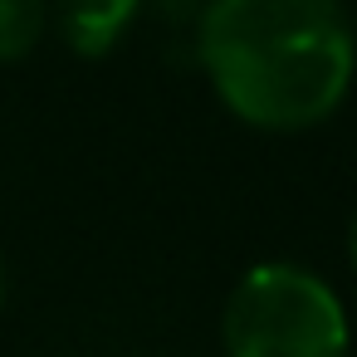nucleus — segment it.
Returning a JSON list of instances; mask_svg holds the SVG:
<instances>
[{"instance_id":"1","label":"nucleus","mask_w":357,"mask_h":357,"mask_svg":"<svg viewBox=\"0 0 357 357\" xmlns=\"http://www.w3.org/2000/svg\"><path fill=\"white\" fill-rule=\"evenodd\" d=\"M196 54L240 123L303 132L347 98L357 35L342 0H206Z\"/></svg>"},{"instance_id":"2","label":"nucleus","mask_w":357,"mask_h":357,"mask_svg":"<svg viewBox=\"0 0 357 357\" xmlns=\"http://www.w3.org/2000/svg\"><path fill=\"white\" fill-rule=\"evenodd\" d=\"M342 298L298 264H255L225 303L230 357H347Z\"/></svg>"},{"instance_id":"3","label":"nucleus","mask_w":357,"mask_h":357,"mask_svg":"<svg viewBox=\"0 0 357 357\" xmlns=\"http://www.w3.org/2000/svg\"><path fill=\"white\" fill-rule=\"evenodd\" d=\"M137 10H142V0H54L59 35L84 59L113 54L118 40L128 35V25L137 20Z\"/></svg>"},{"instance_id":"4","label":"nucleus","mask_w":357,"mask_h":357,"mask_svg":"<svg viewBox=\"0 0 357 357\" xmlns=\"http://www.w3.org/2000/svg\"><path fill=\"white\" fill-rule=\"evenodd\" d=\"M50 25V0H0V64L25 59Z\"/></svg>"},{"instance_id":"5","label":"nucleus","mask_w":357,"mask_h":357,"mask_svg":"<svg viewBox=\"0 0 357 357\" xmlns=\"http://www.w3.org/2000/svg\"><path fill=\"white\" fill-rule=\"evenodd\" d=\"M347 255H352V269H357V215H352V225H347Z\"/></svg>"},{"instance_id":"6","label":"nucleus","mask_w":357,"mask_h":357,"mask_svg":"<svg viewBox=\"0 0 357 357\" xmlns=\"http://www.w3.org/2000/svg\"><path fill=\"white\" fill-rule=\"evenodd\" d=\"M6 289H10V274H6V259H0V303H6Z\"/></svg>"}]
</instances>
